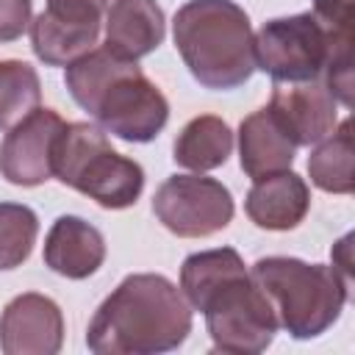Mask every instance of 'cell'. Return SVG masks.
I'll use <instances>...</instances> for the list:
<instances>
[{"label":"cell","instance_id":"cell-1","mask_svg":"<svg viewBox=\"0 0 355 355\" xmlns=\"http://www.w3.org/2000/svg\"><path fill=\"white\" fill-rule=\"evenodd\" d=\"M191 333V311L180 288L155 272L128 275L94 311L86 347L97 355H158L178 349Z\"/></svg>","mask_w":355,"mask_h":355},{"label":"cell","instance_id":"cell-2","mask_svg":"<svg viewBox=\"0 0 355 355\" xmlns=\"http://www.w3.org/2000/svg\"><path fill=\"white\" fill-rule=\"evenodd\" d=\"M64 83L72 100L94 116L105 133L122 141H153L169 119L164 92L133 58H125L105 44L75 58L67 67Z\"/></svg>","mask_w":355,"mask_h":355},{"label":"cell","instance_id":"cell-3","mask_svg":"<svg viewBox=\"0 0 355 355\" xmlns=\"http://www.w3.org/2000/svg\"><path fill=\"white\" fill-rule=\"evenodd\" d=\"M175 47L191 78L214 92H230L255 72L252 25L233 0H189L172 19Z\"/></svg>","mask_w":355,"mask_h":355},{"label":"cell","instance_id":"cell-4","mask_svg":"<svg viewBox=\"0 0 355 355\" xmlns=\"http://www.w3.org/2000/svg\"><path fill=\"white\" fill-rule=\"evenodd\" d=\"M250 275L272 302L277 324L297 341L316 338L333 327L352 288L336 266L308 263L291 255L258 258Z\"/></svg>","mask_w":355,"mask_h":355},{"label":"cell","instance_id":"cell-5","mask_svg":"<svg viewBox=\"0 0 355 355\" xmlns=\"http://www.w3.org/2000/svg\"><path fill=\"white\" fill-rule=\"evenodd\" d=\"M53 175L108 211L136 205L144 189L141 164L116 153L105 130L89 122L64 125L53 153Z\"/></svg>","mask_w":355,"mask_h":355},{"label":"cell","instance_id":"cell-6","mask_svg":"<svg viewBox=\"0 0 355 355\" xmlns=\"http://www.w3.org/2000/svg\"><path fill=\"white\" fill-rule=\"evenodd\" d=\"M216 352L227 355H258L277 333V316L250 269L216 286L200 308Z\"/></svg>","mask_w":355,"mask_h":355},{"label":"cell","instance_id":"cell-7","mask_svg":"<svg viewBox=\"0 0 355 355\" xmlns=\"http://www.w3.org/2000/svg\"><path fill=\"white\" fill-rule=\"evenodd\" d=\"M252 53L255 69H263L275 83H302L322 78L330 61V42L305 11L263 22L252 36Z\"/></svg>","mask_w":355,"mask_h":355},{"label":"cell","instance_id":"cell-8","mask_svg":"<svg viewBox=\"0 0 355 355\" xmlns=\"http://www.w3.org/2000/svg\"><path fill=\"white\" fill-rule=\"evenodd\" d=\"M230 189L205 175H172L153 194L155 219L180 239H205L233 219Z\"/></svg>","mask_w":355,"mask_h":355},{"label":"cell","instance_id":"cell-9","mask_svg":"<svg viewBox=\"0 0 355 355\" xmlns=\"http://www.w3.org/2000/svg\"><path fill=\"white\" fill-rule=\"evenodd\" d=\"M64 119L53 108H33L8 128L0 144V175L14 186H42L53 178V153L64 130Z\"/></svg>","mask_w":355,"mask_h":355},{"label":"cell","instance_id":"cell-10","mask_svg":"<svg viewBox=\"0 0 355 355\" xmlns=\"http://www.w3.org/2000/svg\"><path fill=\"white\" fill-rule=\"evenodd\" d=\"M266 108L297 147L322 141L338 125V100L319 78L302 83H275Z\"/></svg>","mask_w":355,"mask_h":355},{"label":"cell","instance_id":"cell-11","mask_svg":"<svg viewBox=\"0 0 355 355\" xmlns=\"http://www.w3.org/2000/svg\"><path fill=\"white\" fill-rule=\"evenodd\" d=\"M64 344V313L55 300L28 291L0 313V349L6 355H55Z\"/></svg>","mask_w":355,"mask_h":355},{"label":"cell","instance_id":"cell-12","mask_svg":"<svg viewBox=\"0 0 355 355\" xmlns=\"http://www.w3.org/2000/svg\"><path fill=\"white\" fill-rule=\"evenodd\" d=\"M105 261L103 233L80 216H58L44 239V266L69 280L94 275Z\"/></svg>","mask_w":355,"mask_h":355},{"label":"cell","instance_id":"cell-13","mask_svg":"<svg viewBox=\"0 0 355 355\" xmlns=\"http://www.w3.org/2000/svg\"><path fill=\"white\" fill-rule=\"evenodd\" d=\"M308 208H311L308 183L291 169L252 180V189L247 191L244 200V211L250 222L263 230H294L305 219Z\"/></svg>","mask_w":355,"mask_h":355},{"label":"cell","instance_id":"cell-14","mask_svg":"<svg viewBox=\"0 0 355 355\" xmlns=\"http://www.w3.org/2000/svg\"><path fill=\"white\" fill-rule=\"evenodd\" d=\"M103 22L105 47L133 61L150 55L166 36V19L155 0H114Z\"/></svg>","mask_w":355,"mask_h":355},{"label":"cell","instance_id":"cell-15","mask_svg":"<svg viewBox=\"0 0 355 355\" xmlns=\"http://www.w3.org/2000/svg\"><path fill=\"white\" fill-rule=\"evenodd\" d=\"M297 144L277 125L272 111L263 105L241 119L239 125V161L250 180H261L275 172H286L294 164Z\"/></svg>","mask_w":355,"mask_h":355},{"label":"cell","instance_id":"cell-16","mask_svg":"<svg viewBox=\"0 0 355 355\" xmlns=\"http://www.w3.org/2000/svg\"><path fill=\"white\" fill-rule=\"evenodd\" d=\"M233 153V130L222 116L202 114L183 125L172 144V158L178 166L208 172L222 166Z\"/></svg>","mask_w":355,"mask_h":355},{"label":"cell","instance_id":"cell-17","mask_svg":"<svg viewBox=\"0 0 355 355\" xmlns=\"http://www.w3.org/2000/svg\"><path fill=\"white\" fill-rule=\"evenodd\" d=\"M308 175L311 183L327 194H352V119H344L330 136L316 141L308 155Z\"/></svg>","mask_w":355,"mask_h":355},{"label":"cell","instance_id":"cell-18","mask_svg":"<svg viewBox=\"0 0 355 355\" xmlns=\"http://www.w3.org/2000/svg\"><path fill=\"white\" fill-rule=\"evenodd\" d=\"M241 272H247V266L233 247L191 252L180 266V294L186 297V302L194 311H200L216 286H222L225 280H230Z\"/></svg>","mask_w":355,"mask_h":355},{"label":"cell","instance_id":"cell-19","mask_svg":"<svg viewBox=\"0 0 355 355\" xmlns=\"http://www.w3.org/2000/svg\"><path fill=\"white\" fill-rule=\"evenodd\" d=\"M100 39V28H75L50 19L44 11L31 22V47L47 67H69Z\"/></svg>","mask_w":355,"mask_h":355},{"label":"cell","instance_id":"cell-20","mask_svg":"<svg viewBox=\"0 0 355 355\" xmlns=\"http://www.w3.org/2000/svg\"><path fill=\"white\" fill-rule=\"evenodd\" d=\"M42 103V83L28 61H0V130H8Z\"/></svg>","mask_w":355,"mask_h":355},{"label":"cell","instance_id":"cell-21","mask_svg":"<svg viewBox=\"0 0 355 355\" xmlns=\"http://www.w3.org/2000/svg\"><path fill=\"white\" fill-rule=\"evenodd\" d=\"M39 236L33 208L22 202H0V269H17L28 261Z\"/></svg>","mask_w":355,"mask_h":355},{"label":"cell","instance_id":"cell-22","mask_svg":"<svg viewBox=\"0 0 355 355\" xmlns=\"http://www.w3.org/2000/svg\"><path fill=\"white\" fill-rule=\"evenodd\" d=\"M111 0H47L44 14L55 22L75 28H103V17Z\"/></svg>","mask_w":355,"mask_h":355},{"label":"cell","instance_id":"cell-23","mask_svg":"<svg viewBox=\"0 0 355 355\" xmlns=\"http://www.w3.org/2000/svg\"><path fill=\"white\" fill-rule=\"evenodd\" d=\"M33 0H0V44L14 42L31 25Z\"/></svg>","mask_w":355,"mask_h":355},{"label":"cell","instance_id":"cell-24","mask_svg":"<svg viewBox=\"0 0 355 355\" xmlns=\"http://www.w3.org/2000/svg\"><path fill=\"white\" fill-rule=\"evenodd\" d=\"M333 266L338 269V275L352 286V258H349V236H344L336 250H333Z\"/></svg>","mask_w":355,"mask_h":355}]
</instances>
